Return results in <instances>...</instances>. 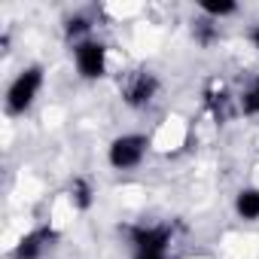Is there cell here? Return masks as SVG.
Instances as JSON below:
<instances>
[{
  "instance_id": "1",
  "label": "cell",
  "mask_w": 259,
  "mask_h": 259,
  "mask_svg": "<svg viewBox=\"0 0 259 259\" xmlns=\"http://www.w3.org/2000/svg\"><path fill=\"white\" fill-rule=\"evenodd\" d=\"M40 82H43V73H40V67H31V70H25L13 85H10V95H7V107H10V113H25L28 107H31V101L37 98V89H40Z\"/></svg>"
},
{
  "instance_id": "2",
  "label": "cell",
  "mask_w": 259,
  "mask_h": 259,
  "mask_svg": "<svg viewBox=\"0 0 259 259\" xmlns=\"http://www.w3.org/2000/svg\"><path fill=\"white\" fill-rule=\"evenodd\" d=\"M147 153V141L141 135H125L119 141H113L110 147V162L113 168H135Z\"/></svg>"
},
{
  "instance_id": "3",
  "label": "cell",
  "mask_w": 259,
  "mask_h": 259,
  "mask_svg": "<svg viewBox=\"0 0 259 259\" xmlns=\"http://www.w3.org/2000/svg\"><path fill=\"white\" fill-rule=\"evenodd\" d=\"M156 89H159V82H156L153 73H132V79L125 85V101L132 107H144V104L153 101Z\"/></svg>"
},
{
  "instance_id": "4",
  "label": "cell",
  "mask_w": 259,
  "mask_h": 259,
  "mask_svg": "<svg viewBox=\"0 0 259 259\" xmlns=\"http://www.w3.org/2000/svg\"><path fill=\"white\" fill-rule=\"evenodd\" d=\"M76 67L89 79L101 76L104 73V46L101 43H79L76 46Z\"/></svg>"
},
{
  "instance_id": "5",
  "label": "cell",
  "mask_w": 259,
  "mask_h": 259,
  "mask_svg": "<svg viewBox=\"0 0 259 259\" xmlns=\"http://www.w3.org/2000/svg\"><path fill=\"white\" fill-rule=\"evenodd\" d=\"M132 241L138 244V250L144 253H165L168 241H171V232L165 226H156V229H135L132 232Z\"/></svg>"
},
{
  "instance_id": "6",
  "label": "cell",
  "mask_w": 259,
  "mask_h": 259,
  "mask_svg": "<svg viewBox=\"0 0 259 259\" xmlns=\"http://www.w3.org/2000/svg\"><path fill=\"white\" fill-rule=\"evenodd\" d=\"M52 238H55V235H52L49 229H40V232L22 238V244L16 247V259H40V253L46 250V244H49Z\"/></svg>"
},
{
  "instance_id": "7",
  "label": "cell",
  "mask_w": 259,
  "mask_h": 259,
  "mask_svg": "<svg viewBox=\"0 0 259 259\" xmlns=\"http://www.w3.org/2000/svg\"><path fill=\"white\" fill-rule=\"evenodd\" d=\"M238 213L244 220H259V189H244L238 195Z\"/></svg>"
},
{
  "instance_id": "8",
  "label": "cell",
  "mask_w": 259,
  "mask_h": 259,
  "mask_svg": "<svg viewBox=\"0 0 259 259\" xmlns=\"http://www.w3.org/2000/svg\"><path fill=\"white\" fill-rule=\"evenodd\" d=\"M70 192H73V201H76L79 207H89V204H92V189H89L85 180H73Z\"/></svg>"
},
{
  "instance_id": "9",
  "label": "cell",
  "mask_w": 259,
  "mask_h": 259,
  "mask_svg": "<svg viewBox=\"0 0 259 259\" xmlns=\"http://www.w3.org/2000/svg\"><path fill=\"white\" fill-rule=\"evenodd\" d=\"M204 13H210V16H229V13H235V4H229V0H204Z\"/></svg>"
},
{
  "instance_id": "10",
  "label": "cell",
  "mask_w": 259,
  "mask_h": 259,
  "mask_svg": "<svg viewBox=\"0 0 259 259\" xmlns=\"http://www.w3.org/2000/svg\"><path fill=\"white\" fill-rule=\"evenodd\" d=\"M241 107H244V113H259V82H256V85L244 95Z\"/></svg>"
},
{
  "instance_id": "11",
  "label": "cell",
  "mask_w": 259,
  "mask_h": 259,
  "mask_svg": "<svg viewBox=\"0 0 259 259\" xmlns=\"http://www.w3.org/2000/svg\"><path fill=\"white\" fill-rule=\"evenodd\" d=\"M195 37H198V43H204V46H207V43L217 37V31H213V25H210V22H198V25H195Z\"/></svg>"
},
{
  "instance_id": "12",
  "label": "cell",
  "mask_w": 259,
  "mask_h": 259,
  "mask_svg": "<svg viewBox=\"0 0 259 259\" xmlns=\"http://www.w3.org/2000/svg\"><path fill=\"white\" fill-rule=\"evenodd\" d=\"M82 31H89V22L85 19H70L67 22V34L73 37V34H82Z\"/></svg>"
},
{
  "instance_id": "13",
  "label": "cell",
  "mask_w": 259,
  "mask_h": 259,
  "mask_svg": "<svg viewBox=\"0 0 259 259\" xmlns=\"http://www.w3.org/2000/svg\"><path fill=\"white\" fill-rule=\"evenodd\" d=\"M135 259H165V253H144V250H138Z\"/></svg>"
},
{
  "instance_id": "14",
  "label": "cell",
  "mask_w": 259,
  "mask_h": 259,
  "mask_svg": "<svg viewBox=\"0 0 259 259\" xmlns=\"http://www.w3.org/2000/svg\"><path fill=\"white\" fill-rule=\"evenodd\" d=\"M250 37H253V43H256V49H259V28H253V34H250Z\"/></svg>"
}]
</instances>
